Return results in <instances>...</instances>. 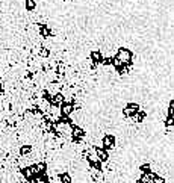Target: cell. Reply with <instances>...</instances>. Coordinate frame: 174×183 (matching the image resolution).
<instances>
[{
	"instance_id": "cell-1",
	"label": "cell",
	"mask_w": 174,
	"mask_h": 183,
	"mask_svg": "<svg viewBox=\"0 0 174 183\" xmlns=\"http://www.w3.org/2000/svg\"><path fill=\"white\" fill-rule=\"evenodd\" d=\"M114 144V138H110V136H108L105 139V147H110Z\"/></svg>"
},
{
	"instance_id": "cell-2",
	"label": "cell",
	"mask_w": 174,
	"mask_h": 183,
	"mask_svg": "<svg viewBox=\"0 0 174 183\" xmlns=\"http://www.w3.org/2000/svg\"><path fill=\"white\" fill-rule=\"evenodd\" d=\"M61 179H62V182H64V180H65L67 183L70 182V177H68V176H61Z\"/></svg>"
}]
</instances>
